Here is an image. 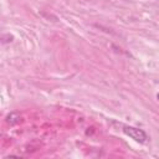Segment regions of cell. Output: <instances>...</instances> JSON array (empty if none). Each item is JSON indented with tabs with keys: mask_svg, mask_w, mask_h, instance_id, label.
I'll return each mask as SVG.
<instances>
[{
	"mask_svg": "<svg viewBox=\"0 0 159 159\" xmlns=\"http://www.w3.org/2000/svg\"><path fill=\"white\" fill-rule=\"evenodd\" d=\"M5 120H6V123L10 124V125H15V124H17V123L21 120V116H20V113H17V112H10V113L6 116Z\"/></svg>",
	"mask_w": 159,
	"mask_h": 159,
	"instance_id": "obj_2",
	"label": "cell"
},
{
	"mask_svg": "<svg viewBox=\"0 0 159 159\" xmlns=\"http://www.w3.org/2000/svg\"><path fill=\"white\" fill-rule=\"evenodd\" d=\"M123 132H124L128 137H130L132 139H134V140L138 142V143H144V142L148 139L147 133H145L143 129H139V128H135V127L123 125Z\"/></svg>",
	"mask_w": 159,
	"mask_h": 159,
	"instance_id": "obj_1",
	"label": "cell"
}]
</instances>
